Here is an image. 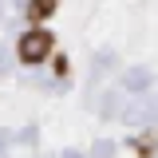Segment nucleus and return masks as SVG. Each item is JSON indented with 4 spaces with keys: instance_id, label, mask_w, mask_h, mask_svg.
Listing matches in <instances>:
<instances>
[{
    "instance_id": "1",
    "label": "nucleus",
    "mask_w": 158,
    "mask_h": 158,
    "mask_svg": "<svg viewBox=\"0 0 158 158\" xmlns=\"http://www.w3.org/2000/svg\"><path fill=\"white\" fill-rule=\"evenodd\" d=\"M16 52L24 63H44V59L52 56V32H44V28H28L24 36H20Z\"/></svg>"
},
{
    "instance_id": "2",
    "label": "nucleus",
    "mask_w": 158,
    "mask_h": 158,
    "mask_svg": "<svg viewBox=\"0 0 158 158\" xmlns=\"http://www.w3.org/2000/svg\"><path fill=\"white\" fill-rule=\"evenodd\" d=\"M56 12V0H32V16L44 20V16H52Z\"/></svg>"
}]
</instances>
